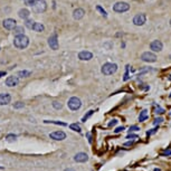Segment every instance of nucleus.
I'll return each mask as SVG.
<instances>
[{
  "label": "nucleus",
  "instance_id": "nucleus-1",
  "mask_svg": "<svg viewBox=\"0 0 171 171\" xmlns=\"http://www.w3.org/2000/svg\"><path fill=\"white\" fill-rule=\"evenodd\" d=\"M14 45H15V47H17L18 49H24V48H26L29 45L28 37L25 36L24 34H22V35L16 36L14 39Z\"/></svg>",
  "mask_w": 171,
  "mask_h": 171
},
{
  "label": "nucleus",
  "instance_id": "nucleus-2",
  "mask_svg": "<svg viewBox=\"0 0 171 171\" xmlns=\"http://www.w3.org/2000/svg\"><path fill=\"white\" fill-rule=\"evenodd\" d=\"M116 71H117V65L113 64V63H106V64L103 65L102 68H101L102 74H104V75H112Z\"/></svg>",
  "mask_w": 171,
  "mask_h": 171
},
{
  "label": "nucleus",
  "instance_id": "nucleus-3",
  "mask_svg": "<svg viewBox=\"0 0 171 171\" xmlns=\"http://www.w3.org/2000/svg\"><path fill=\"white\" fill-rule=\"evenodd\" d=\"M46 8H47V3L45 0H37L33 6V10L37 14H42L46 10Z\"/></svg>",
  "mask_w": 171,
  "mask_h": 171
},
{
  "label": "nucleus",
  "instance_id": "nucleus-4",
  "mask_svg": "<svg viewBox=\"0 0 171 171\" xmlns=\"http://www.w3.org/2000/svg\"><path fill=\"white\" fill-rule=\"evenodd\" d=\"M130 9V5L127 3V2H123V1H120V2H116L113 6V10L115 13H125Z\"/></svg>",
  "mask_w": 171,
  "mask_h": 171
},
{
  "label": "nucleus",
  "instance_id": "nucleus-5",
  "mask_svg": "<svg viewBox=\"0 0 171 171\" xmlns=\"http://www.w3.org/2000/svg\"><path fill=\"white\" fill-rule=\"evenodd\" d=\"M67 104H68V107L71 108L72 111H77L79 107L82 106V102H81V100H79V97H76V96L70 99Z\"/></svg>",
  "mask_w": 171,
  "mask_h": 171
},
{
  "label": "nucleus",
  "instance_id": "nucleus-6",
  "mask_svg": "<svg viewBox=\"0 0 171 171\" xmlns=\"http://www.w3.org/2000/svg\"><path fill=\"white\" fill-rule=\"evenodd\" d=\"M141 59L147 63H154L157 60V56L151 51H145L141 55Z\"/></svg>",
  "mask_w": 171,
  "mask_h": 171
},
{
  "label": "nucleus",
  "instance_id": "nucleus-7",
  "mask_svg": "<svg viewBox=\"0 0 171 171\" xmlns=\"http://www.w3.org/2000/svg\"><path fill=\"white\" fill-rule=\"evenodd\" d=\"M3 27L7 29V30H14L16 27H17V22L15 19H11V18H8V19H5L3 22H2Z\"/></svg>",
  "mask_w": 171,
  "mask_h": 171
},
{
  "label": "nucleus",
  "instance_id": "nucleus-8",
  "mask_svg": "<svg viewBox=\"0 0 171 171\" xmlns=\"http://www.w3.org/2000/svg\"><path fill=\"white\" fill-rule=\"evenodd\" d=\"M147 20V16L144 14H138L136 16H134L133 18V24L136 26H142L144 25V22Z\"/></svg>",
  "mask_w": 171,
  "mask_h": 171
},
{
  "label": "nucleus",
  "instance_id": "nucleus-9",
  "mask_svg": "<svg viewBox=\"0 0 171 171\" xmlns=\"http://www.w3.org/2000/svg\"><path fill=\"white\" fill-rule=\"evenodd\" d=\"M48 45L51 49H58V39H57V34H53L48 38Z\"/></svg>",
  "mask_w": 171,
  "mask_h": 171
},
{
  "label": "nucleus",
  "instance_id": "nucleus-10",
  "mask_svg": "<svg viewBox=\"0 0 171 171\" xmlns=\"http://www.w3.org/2000/svg\"><path fill=\"white\" fill-rule=\"evenodd\" d=\"M49 136L51 139H54V140H57V141H62V140L66 139V134L63 131H55V132L50 133Z\"/></svg>",
  "mask_w": 171,
  "mask_h": 171
},
{
  "label": "nucleus",
  "instance_id": "nucleus-11",
  "mask_svg": "<svg viewBox=\"0 0 171 171\" xmlns=\"http://www.w3.org/2000/svg\"><path fill=\"white\" fill-rule=\"evenodd\" d=\"M150 48L153 51H161L163 48V45L160 40H153L152 43L150 44Z\"/></svg>",
  "mask_w": 171,
  "mask_h": 171
},
{
  "label": "nucleus",
  "instance_id": "nucleus-12",
  "mask_svg": "<svg viewBox=\"0 0 171 171\" xmlns=\"http://www.w3.org/2000/svg\"><path fill=\"white\" fill-rule=\"evenodd\" d=\"M18 83H19L18 76H8L7 79H6V85L10 86V87L18 85Z\"/></svg>",
  "mask_w": 171,
  "mask_h": 171
},
{
  "label": "nucleus",
  "instance_id": "nucleus-13",
  "mask_svg": "<svg viewBox=\"0 0 171 171\" xmlns=\"http://www.w3.org/2000/svg\"><path fill=\"white\" fill-rule=\"evenodd\" d=\"M79 58L81 60H90L93 58V54L91 51H87V50H83L79 54Z\"/></svg>",
  "mask_w": 171,
  "mask_h": 171
},
{
  "label": "nucleus",
  "instance_id": "nucleus-14",
  "mask_svg": "<svg viewBox=\"0 0 171 171\" xmlns=\"http://www.w3.org/2000/svg\"><path fill=\"white\" fill-rule=\"evenodd\" d=\"M84 15H85V10H84V9H82V8H77V9H75V10H74V13H73V17H74V19L79 20V19H82V18L84 17Z\"/></svg>",
  "mask_w": 171,
  "mask_h": 171
},
{
  "label": "nucleus",
  "instance_id": "nucleus-15",
  "mask_svg": "<svg viewBox=\"0 0 171 171\" xmlns=\"http://www.w3.org/2000/svg\"><path fill=\"white\" fill-rule=\"evenodd\" d=\"M74 160L76 161V162H86L87 160H88V156L84 153V152H79L77 153L75 157H74Z\"/></svg>",
  "mask_w": 171,
  "mask_h": 171
},
{
  "label": "nucleus",
  "instance_id": "nucleus-16",
  "mask_svg": "<svg viewBox=\"0 0 171 171\" xmlns=\"http://www.w3.org/2000/svg\"><path fill=\"white\" fill-rule=\"evenodd\" d=\"M11 101V96L9 94H0V105H7Z\"/></svg>",
  "mask_w": 171,
  "mask_h": 171
},
{
  "label": "nucleus",
  "instance_id": "nucleus-17",
  "mask_svg": "<svg viewBox=\"0 0 171 171\" xmlns=\"http://www.w3.org/2000/svg\"><path fill=\"white\" fill-rule=\"evenodd\" d=\"M18 15H19V17L22 19H27L29 17V15H30V11H29L28 9H20L18 11Z\"/></svg>",
  "mask_w": 171,
  "mask_h": 171
},
{
  "label": "nucleus",
  "instance_id": "nucleus-18",
  "mask_svg": "<svg viewBox=\"0 0 171 171\" xmlns=\"http://www.w3.org/2000/svg\"><path fill=\"white\" fill-rule=\"evenodd\" d=\"M33 30L37 31V33H42V31L45 30V27H44L43 24H40V22H35L34 26H33Z\"/></svg>",
  "mask_w": 171,
  "mask_h": 171
},
{
  "label": "nucleus",
  "instance_id": "nucleus-19",
  "mask_svg": "<svg viewBox=\"0 0 171 171\" xmlns=\"http://www.w3.org/2000/svg\"><path fill=\"white\" fill-rule=\"evenodd\" d=\"M147 117H148V111H147V110H143L142 112L140 113V115H139V121L140 122L145 121Z\"/></svg>",
  "mask_w": 171,
  "mask_h": 171
},
{
  "label": "nucleus",
  "instance_id": "nucleus-20",
  "mask_svg": "<svg viewBox=\"0 0 171 171\" xmlns=\"http://www.w3.org/2000/svg\"><path fill=\"white\" fill-rule=\"evenodd\" d=\"M30 72L28 71H20L18 72V74H17V76L18 77H28V76H30Z\"/></svg>",
  "mask_w": 171,
  "mask_h": 171
},
{
  "label": "nucleus",
  "instance_id": "nucleus-21",
  "mask_svg": "<svg viewBox=\"0 0 171 171\" xmlns=\"http://www.w3.org/2000/svg\"><path fill=\"white\" fill-rule=\"evenodd\" d=\"M34 24H35V22H34V20H31V19H27V20L25 22V26H26L27 28H29V29H33Z\"/></svg>",
  "mask_w": 171,
  "mask_h": 171
},
{
  "label": "nucleus",
  "instance_id": "nucleus-22",
  "mask_svg": "<svg viewBox=\"0 0 171 171\" xmlns=\"http://www.w3.org/2000/svg\"><path fill=\"white\" fill-rule=\"evenodd\" d=\"M14 34L16 36L22 35V34H24V28H22V27H16V28L14 29Z\"/></svg>",
  "mask_w": 171,
  "mask_h": 171
},
{
  "label": "nucleus",
  "instance_id": "nucleus-23",
  "mask_svg": "<svg viewBox=\"0 0 171 171\" xmlns=\"http://www.w3.org/2000/svg\"><path fill=\"white\" fill-rule=\"evenodd\" d=\"M70 128L73 130V131H76V132H81V127H79L77 123H73L70 125Z\"/></svg>",
  "mask_w": 171,
  "mask_h": 171
},
{
  "label": "nucleus",
  "instance_id": "nucleus-24",
  "mask_svg": "<svg viewBox=\"0 0 171 171\" xmlns=\"http://www.w3.org/2000/svg\"><path fill=\"white\" fill-rule=\"evenodd\" d=\"M16 139H17V136H15V134H9V136H6V140L9 141V142H13V141H15Z\"/></svg>",
  "mask_w": 171,
  "mask_h": 171
},
{
  "label": "nucleus",
  "instance_id": "nucleus-25",
  "mask_svg": "<svg viewBox=\"0 0 171 171\" xmlns=\"http://www.w3.org/2000/svg\"><path fill=\"white\" fill-rule=\"evenodd\" d=\"M53 106L55 107L56 110H59V108H62V106H63V105H62V103H60V102L54 101V102H53Z\"/></svg>",
  "mask_w": 171,
  "mask_h": 171
},
{
  "label": "nucleus",
  "instance_id": "nucleus-26",
  "mask_svg": "<svg viewBox=\"0 0 171 171\" xmlns=\"http://www.w3.org/2000/svg\"><path fill=\"white\" fill-rule=\"evenodd\" d=\"M93 113H94V111H88V113L85 114V115L83 116V119H82V121H83V122H86V120H87V119H88V117H90V116H91V115H92Z\"/></svg>",
  "mask_w": 171,
  "mask_h": 171
},
{
  "label": "nucleus",
  "instance_id": "nucleus-27",
  "mask_svg": "<svg viewBox=\"0 0 171 171\" xmlns=\"http://www.w3.org/2000/svg\"><path fill=\"white\" fill-rule=\"evenodd\" d=\"M96 9H97V10H99V11H100V13H101V15H103L104 17H106V16H107L106 11H105V10H104L103 8L101 7V6H96Z\"/></svg>",
  "mask_w": 171,
  "mask_h": 171
},
{
  "label": "nucleus",
  "instance_id": "nucleus-28",
  "mask_svg": "<svg viewBox=\"0 0 171 171\" xmlns=\"http://www.w3.org/2000/svg\"><path fill=\"white\" fill-rule=\"evenodd\" d=\"M37 0H24V2L27 5V6H30V7H33L34 6V3H35Z\"/></svg>",
  "mask_w": 171,
  "mask_h": 171
},
{
  "label": "nucleus",
  "instance_id": "nucleus-29",
  "mask_svg": "<svg viewBox=\"0 0 171 171\" xmlns=\"http://www.w3.org/2000/svg\"><path fill=\"white\" fill-rule=\"evenodd\" d=\"M25 106V104L22 103V102H17V103H15L14 107L15 108H22V107Z\"/></svg>",
  "mask_w": 171,
  "mask_h": 171
},
{
  "label": "nucleus",
  "instance_id": "nucleus-30",
  "mask_svg": "<svg viewBox=\"0 0 171 171\" xmlns=\"http://www.w3.org/2000/svg\"><path fill=\"white\" fill-rule=\"evenodd\" d=\"M162 122H163V119H162V117H157V119L153 121V124L157 125V124H160V123H162Z\"/></svg>",
  "mask_w": 171,
  "mask_h": 171
},
{
  "label": "nucleus",
  "instance_id": "nucleus-31",
  "mask_svg": "<svg viewBox=\"0 0 171 171\" xmlns=\"http://www.w3.org/2000/svg\"><path fill=\"white\" fill-rule=\"evenodd\" d=\"M45 123H54V124H59V125H66L63 122H58V121H45Z\"/></svg>",
  "mask_w": 171,
  "mask_h": 171
},
{
  "label": "nucleus",
  "instance_id": "nucleus-32",
  "mask_svg": "<svg viewBox=\"0 0 171 171\" xmlns=\"http://www.w3.org/2000/svg\"><path fill=\"white\" fill-rule=\"evenodd\" d=\"M156 113L162 114V113H164V110L163 108H161V107H157V108H156Z\"/></svg>",
  "mask_w": 171,
  "mask_h": 171
},
{
  "label": "nucleus",
  "instance_id": "nucleus-33",
  "mask_svg": "<svg viewBox=\"0 0 171 171\" xmlns=\"http://www.w3.org/2000/svg\"><path fill=\"white\" fill-rule=\"evenodd\" d=\"M127 139H138V136H136V134H129L127 136Z\"/></svg>",
  "mask_w": 171,
  "mask_h": 171
},
{
  "label": "nucleus",
  "instance_id": "nucleus-34",
  "mask_svg": "<svg viewBox=\"0 0 171 171\" xmlns=\"http://www.w3.org/2000/svg\"><path fill=\"white\" fill-rule=\"evenodd\" d=\"M116 123H117V121H116V120H112V121L108 123V127H113V125H115Z\"/></svg>",
  "mask_w": 171,
  "mask_h": 171
},
{
  "label": "nucleus",
  "instance_id": "nucleus-35",
  "mask_svg": "<svg viewBox=\"0 0 171 171\" xmlns=\"http://www.w3.org/2000/svg\"><path fill=\"white\" fill-rule=\"evenodd\" d=\"M123 130H124L123 127H119V128L115 129V133H119V132H121V131H123Z\"/></svg>",
  "mask_w": 171,
  "mask_h": 171
},
{
  "label": "nucleus",
  "instance_id": "nucleus-36",
  "mask_svg": "<svg viewBox=\"0 0 171 171\" xmlns=\"http://www.w3.org/2000/svg\"><path fill=\"white\" fill-rule=\"evenodd\" d=\"M171 154V150H165L163 153H162V156H170Z\"/></svg>",
  "mask_w": 171,
  "mask_h": 171
},
{
  "label": "nucleus",
  "instance_id": "nucleus-37",
  "mask_svg": "<svg viewBox=\"0 0 171 171\" xmlns=\"http://www.w3.org/2000/svg\"><path fill=\"white\" fill-rule=\"evenodd\" d=\"M138 130H140V129H139V127H136V125H133V127L130 128V131H138Z\"/></svg>",
  "mask_w": 171,
  "mask_h": 171
},
{
  "label": "nucleus",
  "instance_id": "nucleus-38",
  "mask_svg": "<svg viewBox=\"0 0 171 171\" xmlns=\"http://www.w3.org/2000/svg\"><path fill=\"white\" fill-rule=\"evenodd\" d=\"M87 139H88V142L90 143L92 142V136H91V133H90V132L87 133Z\"/></svg>",
  "mask_w": 171,
  "mask_h": 171
},
{
  "label": "nucleus",
  "instance_id": "nucleus-39",
  "mask_svg": "<svg viewBox=\"0 0 171 171\" xmlns=\"http://www.w3.org/2000/svg\"><path fill=\"white\" fill-rule=\"evenodd\" d=\"M158 129H153V130H152V131H150V132H148V133H147V134H148V136H151V134H153V133H154V132H156V131H157Z\"/></svg>",
  "mask_w": 171,
  "mask_h": 171
},
{
  "label": "nucleus",
  "instance_id": "nucleus-40",
  "mask_svg": "<svg viewBox=\"0 0 171 171\" xmlns=\"http://www.w3.org/2000/svg\"><path fill=\"white\" fill-rule=\"evenodd\" d=\"M2 76H6V72H5V71L0 72V77H2Z\"/></svg>",
  "mask_w": 171,
  "mask_h": 171
},
{
  "label": "nucleus",
  "instance_id": "nucleus-41",
  "mask_svg": "<svg viewBox=\"0 0 171 171\" xmlns=\"http://www.w3.org/2000/svg\"><path fill=\"white\" fill-rule=\"evenodd\" d=\"M132 144H133V142L131 141V142H127L125 144H124V145H132Z\"/></svg>",
  "mask_w": 171,
  "mask_h": 171
},
{
  "label": "nucleus",
  "instance_id": "nucleus-42",
  "mask_svg": "<svg viewBox=\"0 0 171 171\" xmlns=\"http://www.w3.org/2000/svg\"><path fill=\"white\" fill-rule=\"evenodd\" d=\"M65 171H75L73 168H68V169H65Z\"/></svg>",
  "mask_w": 171,
  "mask_h": 171
},
{
  "label": "nucleus",
  "instance_id": "nucleus-43",
  "mask_svg": "<svg viewBox=\"0 0 171 171\" xmlns=\"http://www.w3.org/2000/svg\"><path fill=\"white\" fill-rule=\"evenodd\" d=\"M154 171H161L160 169H154Z\"/></svg>",
  "mask_w": 171,
  "mask_h": 171
},
{
  "label": "nucleus",
  "instance_id": "nucleus-44",
  "mask_svg": "<svg viewBox=\"0 0 171 171\" xmlns=\"http://www.w3.org/2000/svg\"><path fill=\"white\" fill-rule=\"evenodd\" d=\"M170 26H171V20H170Z\"/></svg>",
  "mask_w": 171,
  "mask_h": 171
},
{
  "label": "nucleus",
  "instance_id": "nucleus-45",
  "mask_svg": "<svg viewBox=\"0 0 171 171\" xmlns=\"http://www.w3.org/2000/svg\"><path fill=\"white\" fill-rule=\"evenodd\" d=\"M170 97H171V94H170Z\"/></svg>",
  "mask_w": 171,
  "mask_h": 171
},
{
  "label": "nucleus",
  "instance_id": "nucleus-46",
  "mask_svg": "<svg viewBox=\"0 0 171 171\" xmlns=\"http://www.w3.org/2000/svg\"><path fill=\"white\" fill-rule=\"evenodd\" d=\"M0 49H1V48H0Z\"/></svg>",
  "mask_w": 171,
  "mask_h": 171
},
{
  "label": "nucleus",
  "instance_id": "nucleus-47",
  "mask_svg": "<svg viewBox=\"0 0 171 171\" xmlns=\"http://www.w3.org/2000/svg\"><path fill=\"white\" fill-rule=\"evenodd\" d=\"M170 114H171V113H170Z\"/></svg>",
  "mask_w": 171,
  "mask_h": 171
}]
</instances>
